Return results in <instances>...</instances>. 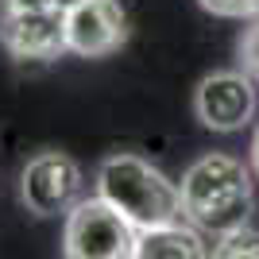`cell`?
I'll return each instance as SVG.
<instances>
[{
	"mask_svg": "<svg viewBox=\"0 0 259 259\" xmlns=\"http://www.w3.org/2000/svg\"><path fill=\"white\" fill-rule=\"evenodd\" d=\"M97 194L116 205L136 228H159L182 221V190L140 155H108L97 170Z\"/></svg>",
	"mask_w": 259,
	"mask_h": 259,
	"instance_id": "1",
	"label": "cell"
},
{
	"mask_svg": "<svg viewBox=\"0 0 259 259\" xmlns=\"http://www.w3.org/2000/svg\"><path fill=\"white\" fill-rule=\"evenodd\" d=\"M182 213L205 232H232L248 225L251 178L232 155H201L182 174Z\"/></svg>",
	"mask_w": 259,
	"mask_h": 259,
	"instance_id": "2",
	"label": "cell"
},
{
	"mask_svg": "<svg viewBox=\"0 0 259 259\" xmlns=\"http://www.w3.org/2000/svg\"><path fill=\"white\" fill-rule=\"evenodd\" d=\"M140 228L105 197H85L66 213L62 259H136Z\"/></svg>",
	"mask_w": 259,
	"mask_h": 259,
	"instance_id": "3",
	"label": "cell"
},
{
	"mask_svg": "<svg viewBox=\"0 0 259 259\" xmlns=\"http://www.w3.org/2000/svg\"><path fill=\"white\" fill-rule=\"evenodd\" d=\"M20 197L35 217L70 213L81 201V170L62 151H39L20 174Z\"/></svg>",
	"mask_w": 259,
	"mask_h": 259,
	"instance_id": "4",
	"label": "cell"
},
{
	"mask_svg": "<svg viewBox=\"0 0 259 259\" xmlns=\"http://www.w3.org/2000/svg\"><path fill=\"white\" fill-rule=\"evenodd\" d=\"M128 39V16L120 0H77L66 12V47L81 58H105Z\"/></svg>",
	"mask_w": 259,
	"mask_h": 259,
	"instance_id": "5",
	"label": "cell"
},
{
	"mask_svg": "<svg viewBox=\"0 0 259 259\" xmlns=\"http://www.w3.org/2000/svg\"><path fill=\"white\" fill-rule=\"evenodd\" d=\"M0 47L20 62H51L66 54V12H4L0 8Z\"/></svg>",
	"mask_w": 259,
	"mask_h": 259,
	"instance_id": "6",
	"label": "cell"
},
{
	"mask_svg": "<svg viewBox=\"0 0 259 259\" xmlns=\"http://www.w3.org/2000/svg\"><path fill=\"white\" fill-rule=\"evenodd\" d=\"M194 112L213 132H236L255 112V85L236 70L209 74V77H201V85L194 93Z\"/></svg>",
	"mask_w": 259,
	"mask_h": 259,
	"instance_id": "7",
	"label": "cell"
},
{
	"mask_svg": "<svg viewBox=\"0 0 259 259\" xmlns=\"http://www.w3.org/2000/svg\"><path fill=\"white\" fill-rule=\"evenodd\" d=\"M136 259H209L205 240L190 225H159V228H140Z\"/></svg>",
	"mask_w": 259,
	"mask_h": 259,
	"instance_id": "8",
	"label": "cell"
},
{
	"mask_svg": "<svg viewBox=\"0 0 259 259\" xmlns=\"http://www.w3.org/2000/svg\"><path fill=\"white\" fill-rule=\"evenodd\" d=\"M209 259H259V232L248 225L232 228V232H221Z\"/></svg>",
	"mask_w": 259,
	"mask_h": 259,
	"instance_id": "9",
	"label": "cell"
},
{
	"mask_svg": "<svg viewBox=\"0 0 259 259\" xmlns=\"http://www.w3.org/2000/svg\"><path fill=\"white\" fill-rule=\"evenodd\" d=\"M205 12L225 16V20H251L259 16V0H197Z\"/></svg>",
	"mask_w": 259,
	"mask_h": 259,
	"instance_id": "10",
	"label": "cell"
},
{
	"mask_svg": "<svg viewBox=\"0 0 259 259\" xmlns=\"http://www.w3.org/2000/svg\"><path fill=\"white\" fill-rule=\"evenodd\" d=\"M236 51H240V66L251 70V74H259V20L240 35V47H236Z\"/></svg>",
	"mask_w": 259,
	"mask_h": 259,
	"instance_id": "11",
	"label": "cell"
},
{
	"mask_svg": "<svg viewBox=\"0 0 259 259\" xmlns=\"http://www.w3.org/2000/svg\"><path fill=\"white\" fill-rule=\"evenodd\" d=\"M77 0H0V8L4 12H27V8H35V12H70Z\"/></svg>",
	"mask_w": 259,
	"mask_h": 259,
	"instance_id": "12",
	"label": "cell"
},
{
	"mask_svg": "<svg viewBox=\"0 0 259 259\" xmlns=\"http://www.w3.org/2000/svg\"><path fill=\"white\" fill-rule=\"evenodd\" d=\"M251 166H255V174H259V132H255V140H251Z\"/></svg>",
	"mask_w": 259,
	"mask_h": 259,
	"instance_id": "13",
	"label": "cell"
}]
</instances>
